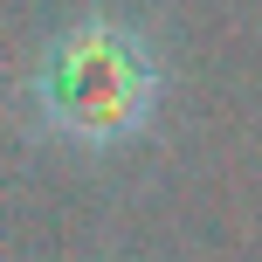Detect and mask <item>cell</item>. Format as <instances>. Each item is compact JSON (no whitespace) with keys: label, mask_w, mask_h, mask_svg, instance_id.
Segmentation results:
<instances>
[{"label":"cell","mask_w":262,"mask_h":262,"mask_svg":"<svg viewBox=\"0 0 262 262\" xmlns=\"http://www.w3.org/2000/svg\"><path fill=\"white\" fill-rule=\"evenodd\" d=\"M35 97L55 131H69L83 145H111L152 111V55L138 35L90 21L76 35H62V49H49Z\"/></svg>","instance_id":"1"}]
</instances>
